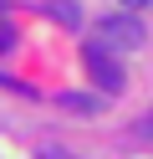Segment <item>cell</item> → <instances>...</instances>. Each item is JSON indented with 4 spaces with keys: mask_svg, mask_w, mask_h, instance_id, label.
<instances>
[{
    "mask_svg": "<svg viewBox=\"0 0 153 159\" xmlns=\"http://www.w3.org/2000/svg\"><path fill=\"white\" fill-rule=\"evenodd\" d=\"M97 41L112 46V52H138V46H148V31H143L138 16H102L97 21Z\"/></svg>",
    "mask_w": 153,
    "mask_h": 159,
    "instance_id": "obj_1",
    "label": "cell"
},
{
    "mask_svg": "<svg viewBox=\"0 0 153 159\" xmlns=\"http://www.w3.org/2000/svg\"><path fill=\"white\" fill-rule=\"evenodd\" d=\"M82 57H87V72H92V82H97L102 93H122V82H128V77H122V67L107 57V46H102V41H97V46H87Z\"/></svg>",
    "mask_w": 153,
    "mask_h": 159,
    "instance_id": "obj_2",
    "label": "cell"
},
{
    "mask_svg": "<svg viewBox=\"0 0 153 159\" xmlns=\"http://www.w3.org/2000/svg\"><path fill=\"white\" fill-rule=\"evenodd\" d=\"M46 16L61 21V26H82V5L77 0H46Z\"/></svg>",
    "mask_w": 153,
    "mask_h": 159,
    "instance_id": "obj_3",
    "label": "cell"
},
{
    "mask_svg": "<svg viewBox=\"0 0 153 159\" xmlns=\"http://www.w3.org/2000/svg\"><path fill=\"white\" fill-rule=\"evenodd\" d=\"M61 108H71V113H97V98H87V93H61Z\"/></svg>",
    "mask_w": 153,
    "mask_h": 159,
    "instance_id": "obj_4",
    "label": "cell"
},
{
    "mask_svg": "<svg viewBox=\"0 0 153 159\" xmlns=\"http://www.w3.org/2000/svg\"><path fill=\"white\" fill-rule=\"evenodd\" d=\"M0 52H15V31L10 26H0Z\"/></svg>",
    "mask_w": 153,
    "mask_h": 159,
    "instance_id": "obj_5",
    "label": "cell"
},
{
    "mask_svg": "<svg viewBox=\"0 0 153 159\" xmlns=\"http://www.w3.org/2000/svg\"><path fill=\"white\" fill-rule=\"evenodd\" d=\"M133 128H138L143 139H153V113H143V118H138V123H133Z\"/></svg>",
    "mask_w": 153,
    "mask_h": 159,
    "instance_id": "obj_6",
    "label": "cell"
},
{
    "mask_svg": "<svg viewBox=\"0 0 153 159\" xmlns=\"http://www.w3.org/2000/svg\"><path fill=\"white\" fill-rule=\"evenodd\" d=\"M122 5H133V11H138V5H153V0H122Z\"/></svg>",
    "mask_w": 153,
    "mask_h": 159,
    "instance_id": "obj_7",
    "label": "cell"
},
{
    "mask_svg": "<svg viewBox=\"0 0 153 159\" xmlns=\"http://www.w3.org/2000/svg\"><path fill=\"white\" fill-rule=\"evenodd\" d=\"M0 5H5V0H0Z\"/></svg>",
    "mask_w": 153,
    "mask_h": 159,
    "instance_id": "obj_8",
    "label": "cell"
}]
</instances>
